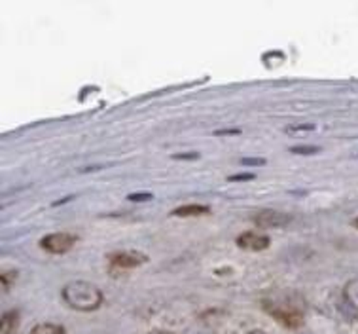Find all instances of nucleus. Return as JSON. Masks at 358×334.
Listing matches in <instances>:
<instances>
[{
  "label": "nucleus",
  "mask_w": 358,
  "mask_h": 334,
  "mask_svg": "<svg viewBox=\"0 0 358 334\" xmlns=\"http://www.w3.org/2000/svg\"><path fill=\"white\" fill-rule=\"evenodd\" d=\"M288 132H298V130H315V125H307V124H303V125H290V127H287Z\"/></svg>",
  "instance_id": "15"
},
{
  "label": "nucleus",
  "mask_w": 358,
  "mask_h": 334,
  "mask_svg": "<svg viewBox=\"0 0 358 334\" xmlns=\"http://www.w3.org/2000/svg\"><path fill=\"white\" fill-rule=\"evenodd\" d=\"M355 226H357V228H358V216H357V221H355Z\"/></svg>",
  "instance_id": "20"
},
{
  "label": "nucleus",
  "mask_w": 358,
  "mask_h": 334,
  "mask_svg": "<svg viewBox=\"0 0 358 334\" xmlns=\"http://www.w3.org/2000/svg\"><path fill=\"white\" fill-rule=\"evenodd\" d=\"M235 243L241 247V249L247 251H264L269 247V237L260 232V230H247V232H243L237 236Z\"/></svg>",
  "instance_id": "5"
},
{
  "label": "nucleus",
  "mask_w": 358,
  "mask_h": 334,
  "mask_svg": "<svg viewBox=\"0 0 358 334\" xmlns=\"http://www.w3.org/2000/svg\"><path fill=\"white\" fill-rule=\"evenodd\" d=\"M292 221V216L282 213V211L264 209L255 215V224L258 228H282Z\"/></svg>",
  "instance_id": "4"
},
{
  "label": "nucleus",
  "mask_w": 358,
  "mask_h": 334,
  "mask_svg": "<svg viewBox=\"0 0 358 334\" xmlns=\"http://www.w3.org/2000/svg\"><path fill=\"white\" fill-rule=\"evenodd\" d=\"M292 152H296V154H315V152H319V148L317 146H296V148H292Z\"/></svg>",
  "instance_id": "11"
},
{
  "label": "nucleus",
  "mask_w": 358,
  "mask_h": 334,
  "mask_svg": "<svg viewBox=\"0 0 358 334\" xmlns=\"http://www.w3.org/2000/svg\"><path fill=\"white\" fill-rule=\"evenodd\" d=\"M76 243V236L69 232H53L40 239V247L52 255H63L66 251L72 249V245Z\"/></svg>",
  "instance_id": "3"
},
{
  "label": "nucleus",
  "mask_w": 358,
  "mask_h": 334,
  "mask_svg": "<svg viewBox=\"0 0 358 334\" xmlns=\"http://www.w3.org/2000/svg\"><path fill=\"white\" fill-rule=\"evenodd\" d=\"M127 197L131 202H148V200H152V194H129Z\"/></svg>",
  "instance_id": "13"
},
{
  "label": "nucleus",
  "mask_w": 358,
  "mask_h": 334,
  "mask_svg": "<svg viewBox=\"0 0 358 334\" xmlns=\"http://www.w3.org/2000/svg\"><path fill=\"white\" fill-rule=\"evenodd\" d=\"M31 334H66L65 328L55 323H40L31 330Z\"/></svg>",
  "instance_id": "10"
},
{
  "label": "nucleus",
  "mask_w": 358,
  "mask_h": 334,
  "mask_svg": "<svg viewBox=\"0 0 358 334\" xmlns=\"http://www.w3.org/2000/svg\"><path fill=\"white\" fill-rule=\"evenodd\" d=\"M17 323H20V314L15 309L6 312V314L2 315V334H13Z\"/></svg>",
  "instance_id": "9"
},
{
  "label": "nucleus",
  "mask_w": 358,
  "mask_h": 334,
  "mask_svg": "<svg viewBox=\"0 0 358 334\" xmlns=\"http://www.w3.org/2000/svg\"><path fill=\"white\" fill-rule=\"evenodd\" d=\"M208 213L207 205H199V203H189V205H182V207H176L173 211L175 216H196V215H205Z\"/></svg>",
  "instance_id": "7"
},
{
  "label": "nucleus",
  "mask_w": 358,
  "mask_h": 334,
  "mask_svg": "<svg viewBox=\"0 0 358 334\" xmlns=\"http://www.w3.org/2000/svg\"><path fill=\"white\" fill-rule=\"evenodd\" d=\"M248 334H267V333H266V330H250Z\"/></svg>",
  "instance_id": "18"
},
{
  "label": "nucleus",
  "mask_w": 358,
  "mask_h": 334,
  "mask_svg": "<svg viewBox=\"0 0 358 334\" xmlns=\"http://www.w3.org/2000/svg\"><path fill=\"white\" fill-rule=\"evenodd\" d=\"M343 298H345V302L352 309L358 312V277L347 283L345 288H343Z\"/></svg>",
  "instance_id": "8"
},
{
  "label": "nucleus",
  "mask_w": 358,
  "mask_h": 334,
  "mask_svg": "<svg viewBox=\"0 0 358 334\" xmlns=\"http://www.w3.org/2000/svg\"><path fill=\"white\" fill-rule=\"evenodd\" d=\"M241 164H245V165H252V164H258V165H262V164H266V160H262V158H243L241 160Z\"/></svg>",
  "instance_id": "14"
},
{
  "label": "nucleus",
  "mask_w": 358,
  "mask_h": 334,
  "mask_svg": "<svg viewBox=\"0 0 358 334\" xmlns=\"http://www.w3.org/2000/svg\"><path fill=\"white\" fill-rule=\"evenodd\" d=\"M61 295L72 309H78V312H93L103 304L101 288L84 279L69 281L61 291Z\"/></svg>",
  "instance_id": "1"
},
{
  "label": "nucleus",
  "mask_w": 358,
  "mask_h": 334,
  "mask_svg": "<svg viewBox=\"0 0 358 334\" xmlns=\"http://www.w3.org/2000/svg\"><path fill=\"white\" fill-rule=\"evenodd\" d=\"M222 133H239V130H224V132H216V135H222Z\"/></svg>",
  "instance_id": "16"
},
{
  "label": "nucleus",
  "mask_w": 358,
  "mask_h": 334,
  "mask_svg": "<svg viewBox=\"0 0 358 334\" xmlns=\"http://www.w3.org/2000/svg\"><path fill=\"white\" fill-rule=\"evenodd\" d=\"M175 158H197V154H178Z\"/></svg>",
  "instance_id": "17"
},
{
  "label": "nucleus",
  "mask_w": 358,
  "mask_h": 334,
  "mask_svg": "<svg viewBox=\"0 0 358 334\" xmlns=\"http://www.w3.org/2000/svg\"><path fill=\"white\" fill-rule=\"evenodd\" d=\"M110 263L117 268H137L143 263H146V255L135 253V251H120L110 256Z\"/></svg>",
  "instance_id": "6"
},
{
  "label": "nucleus",
  "mask_w": 358,
  "mask_h": 334,
  "mask_svg": "<svg viewBox=\"0 0 358 334\" xmlns=\"http://www.w3.org/2000/svg\"><path fill=\"white\" fill-rule=\"evenodd\" d=\"M255 177V173H239V175H231L229 181H252Z\"/></svg>",
  "instance_id": "12"
},
{
  "label": "nucleus",
  "mask_w": 358,
  "mask_h": 334,
  "mask_svg": "<svg viewBox=\"0 0 358 334\" xmlns=\"http://www.w3.org/2000/svg\"><path fill=\"white\" fill-rule=\"evenodd\" d=\"M148 334H167V333H163V330H152V333Z\"/></svg>",
  "instance_id": "19"
},
{
  "label": "nucleus",
  "mask_w": 358,
  "mask_h": 334,
  "mask_svg": "<svg viewBox=\"0 0 358 334\" xmlns=\"http://www.w3.org/2000/svg\"><path fill=\"white\" fill-rule=\"evenodd\" d=\"M264 306L269 314L277 317L280 323H285L287 327H300L303 323V302L298 295L282 293L273 298H267Z\"/></svg>",
  "instance_id": "2"
}]
</instances>
